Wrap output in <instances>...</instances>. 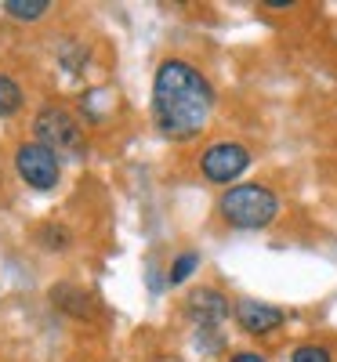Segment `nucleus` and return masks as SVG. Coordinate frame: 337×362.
I'll use <instances>...</instances> for the list:
<instances>
[{
  "label": "nucleus",
  "mask_w": 337,
  "mask_h": 362,
  "mask_svg": "<svg viewBox=\"0 0 337 362\" xmlns=\"http://www.w3.org/2000/svg\"><path fill=\"white\" fill-rule=\"evenodd\" d=\"M37 141L47 145L51 153H58V156H62V153H80V148H84V131H80V124L66 109L47 105L37 116Z\"/></svg>",
  "instance_id": "4"
},
{
  "label": "nucleus",
  "mask_w": 337,
  "mask_h": 362,
  "mask_svg": "<svg viewBox=\"0 0 337 362\" xmlns=\"http://www.w3.org/2000/svg\"><path fill=\"white\" fill-rule=\"evenodd\" d=\"M196 264H200V257H196L193 250H189V254H181V257L171 264V283H185V279L193 276V268H196Z\"/></svg>",
  "instance_id": "12"
},
{
  "label": "nucleus",
  "mask_w": 337,
  "mask_h": 362,
  "mask_svg": "<svg viewBox=\"0 0 337 362\" xmlns=\"http://www.w3.org/2000/svg\"><path fill=\"white\" fill-rule=\"evenodd\" d=\"M37 239H40V247H47V250H66L69 247V232L62 225H44L37 232Z\"/></svg>",
  "instance_id": "11"
},
{
  "label": "nucleus",
  "mask_w": 337,
  "mask_h": 362,
  "mask_svg": "<svg viewBox=\"0 0 337 362\" xmlns=\"http://www.w3.org/2000/svg\"><path fill=\"white\" fill-rule=\"evenodd\" d=\"M247 167H251V153L236 141H218L200 156V170H203L207 181H214V185H229V181H236Z\"/></svg>",
  "instance_id": "5"
},
{
  "label": "nucleus",
  "mask_w": 337,
  "mask_h": 362,
  "mask_svg": "<svg viewBox=\"0 0 337 362\" xmlns=\"http://www.w3.org/2000/svg\"><path fill=\"white\" fill-rule=\"evenodd\" d=\"M15 167H18L25 185H33L40 192L55 189L58 177H62V160H58V153H51L40 141H22L18 153H15Z\"/></svg>",
  "instance_id": "3"
},
{
  "label": "nucleus",
  "mask_w": 337,
  "mask_h": 362,
  "mask_svg": "<svg viewBox=\"0 0 337 362\" xmlns=\"http://www.w3.org/2000/svg\"><path fill=\"white\" fill-rule=\"evenodd\" d=\"M218 214L232 225V228H265L280 214V199L272 189L258 185H232L222 199H218Z\"/></svg>",
  "instance_id": "2"
},
{
  "label": "nucleus",
  "mask_w": 337,
  "mask_h": 362,
  "mask_svg": "<svg viewBox=\"0 0 337 362\" xmlns=\"http://www.w3.org/2000/svg\"><path fill=\"white\" fill-rule=\"evenodd\" d=\"M229 362H268V358H261L258 351H236Z\"/></svg>",
  "instance_id": "14"
},
{
  "label": "nucleus",
  "mask_w": 337,
  "mask_h": 362,
  "mask_svg": "<svg viewBox=\"0 0 337 362\" xmlns=\"http://www.w3.org/2000/svg\"><path fill=\"white\" fill-rule=\"evenodd\" d=\"M47 8H51L47 0H4V11L11 18H22V22H37Z\"/></svg>",
  "instance_id": "10"
},
{
  "label": "nucleus",
  "mask_w": 337,
  "mask_h": 362,
  "mask_svg": "<svg viewBox=\"0 0 337 362\" xmlns=\"http://www.w3.org/2000/svg\"><path fill=\"white\" fill-rule=\"evenodd\" d=\"M18 109H22V87L8 73H0V119L15 116Z\"/></svg>",
  "instance_id": "9"
},
{
  "label": "nucleus",
  "mask_w": 337,
  "mask_h": 362,
  "mask_svg": "<svg viewBox=\"0 0 337 362\" xmlns=\"http://www.w3.org/2000/svg\"><path fill=\"white\" fill-rule=\"evenodd\" d=\"M189 315H193L203 329H214V326L229 315V300H225V293H218V290H196V293L189 297Z\"/></svg>",
  "instance_id": "7"
},
{
  "label": "nucleus",
  "mask_w": 337,
  "mask_h": 362,
  "mask_svg": "<svg viewBox=\"0 0 337 362\" xmlns=\"http://www.w3.org/2000/svg\"><path fill=\"white\" fill-rule=\"evenodd\" d=\"M290 362H333V358H330V351L319 348V344H301V348L290 355Z\"/></svg>",
  "instance_id": "13"
},
{
  "label": "nucleus",
  "mask_w": 337,
  "mask_h": 362,
  "mask_svg": "<svg viewBox=\"0 0 337 362\" xmlns=\"http://www.w3.org/2000/svg\"><path fill=\"white\" fill-rule=\"evenodd\" d=\"M152 109H156V124L167 138H196L214 112V87L196 66L167 58L152 83Z\"/></svg>",
  "instance_id": "1"
},
{
  "label": "nucleus",
  "mask_w": 337,
  "mask_h": 362,
  "mask_svg": "<svg viewBox=\"0 0 337 362\" xmlns=\"http://www.w3.org/2000/svg\"><path fill=\"white\" fill-rule=\"evenodd\" d=\"M51 300L62 312H69V315H76V319H87L91 315V293L87 290H80V286H69V283H62V286H55L51 290Z\"/></svg>",
  "instance_id": "8"
},
{
  "label": "nucleus",
  "mask_w": 337,
  "mask_h": 362,
  "mask_svg": "<svg viewBox=\"0 0 337 362\" xmlns=\"http://www.w3.org/2000/svg\"><path fill=\"white\" fill-rule=\"evenodd\" d=\"M236 322L247 329V334L261 337V334H272V329L283 326V312L272 308V305H261V300H239L236 305Z\"/></svg>",
  "instance_id": "6"
}]
</instances>
